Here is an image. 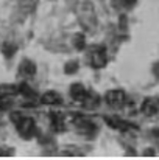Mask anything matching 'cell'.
Returning <instances> with one entry per match:
<instances>
[{
  "label": "cell",
  "instance_id": "cell-1",
  "mask_svg": "<svg viewBox=\"0 0 159 160\" xmlns=\"http://www.w3.org/2000/svg\"><path fill=\"white\" fill-rule=\"evenodd\" d=\"M16 126H17V131H19L20 135L30 137V135L34 132V121H33L31 118L20 117V118L16 121Z\"/></svg>",
  "mask_w": 159,
  "mask_h": 160
},
{
  "label": "cell",
  "instance_id": "cell-2",
  "mask_svg": "<svg viewBox=\"0 0 159 160\" xmlns=\"http://www.w3.org/2000/svg\"><path fill=\"white\" fill-rule=\"evenodd\" d=\"M91 64L95 68H102L106 65V50L103 47H95L91 53Z\"/></svg>",
  "mask_w": 159,
  "mask_h": 160
},
{
  "label": "cell",
  "instance_id": "cell-3",
  "mask_svg": "<svg viewBox=\"0 0 159 160\" xmlns=\"http://www.w3.org/2000/svg\"><path fill=\"white\" fill-rule=\"evenodd\" d=\"M106 101L109 106L119 107L125 103V93L122 90H111L106 93Z\"/></svg>",
  "mask_w": 159,
  "mask_h": 160
},
{
  "label": "cell",
  "instance_id": "cell-4",
  "mask_svg": "<svg viewBox=\"0 0 159 160\" xmlns=\"http://www.w3.org/2000/svg\"><path fill=\"white\" fill-rule=\"evenodd\" d=\"M70 95H72V98L77 100V101H84V98L87 97V92H86V89H84L83 84L77 82V84H73V86L70 87Z\"/></svg>",
  "mask_w": 159,
  "mask_h": 160
},
{
  "label": "cell",
  "instance_id": "cell-5",
  "mask_svg": "<svg viewBox=\"0 0 159 160\" xmlns=\"http://www.w3.org/2000/svg\"><path fill=\"white\" fill-rule=\"evenodd\" d=\"M41 101H42V104H47V106H56V104H59L62 100H61L59 93H56V92H45V93L41 97Z\"/></svg>",
  "mask_w": 159,
  "mask_h": 160
},
{
  "label": "cell",
  "instance_id": "cell-6",
  "mask_svg": "<svg viewBox=\"0 0 159 160\" xmlns=\"http://www.w3.org/2000/svg\"><path fill=\"white\" fill-rule=\"evenodd\" d=\"M158 109H159L158 98H148V100L144 103V106H142V110H144L145 115H155V113L158 112Z\"/></svg>",
  "mask_w": 159,
  "mask_h": 160
},
{
  "label": "cell",
  "instance_id": "cell-7",
  "mask_svg": "<svg viewBox=\"0 0 159 160\" xmlns=\"http://www.w3.org/2000/svg\"><path fill=\"white\" fill-rule=\"evenodd\" d=\"M20 73L24 75V76H27V78H30V76H33L34 73H36V64L33 62V61H24L22 64H20Z\"/></svg>",
  "mask_w": 159,
  "mask_h": 160
},
{
  "label": "cell",
  "instance_id": "cell-8",
  "mask_svg": "<svg viewBox=\"0 0 159 160\" xmlns=\"http://www.w3.org/2000/svg\"><path fill=\"white\" fill-rule=\"evenodd\" d=\"M17 92H19V87H16V86H11V84L0 86V97H11Z\"/></svg>",
  "mask_w": 159,
  "mask_h": 160
},
{
  "label": "cell",
  "instance_id": "cell-9",
  "mask_svg": "<svg viewBox=\"0 0 159 160\" xmlns=\"http://www.w3.org/2000/svg\"><path fill=\"white\" fill-rule=\"evenodd\" d=\"M52 126L55 131H64V118L59 113H53L52 115Z\"/></svg>",
  "mask_w": 159,
  "mask_h": 160
},
{
  "label": "cell",
  "instance_id": "cell-10",
  "mask_svg": "<svg viewBox=\"0 0 159 160\" xmlns=\"http://www.w3.org/2000/svg\"><path fill=\"white\" fill-rule=\"evenodd\" d=\"M73 44L77 45L78 50L84 48V36H83V34H77V36L73 38Z\"/></svg>",
  "mask_w": 159,
  "mask_h": 160
},
{
  "label": "cell",
  "instance_id": "cell-11",
  "mask_svg": "<svg viewBox=\"0 0 159 160\" xmlns=\"http://www.w3.org/2000/svg\"><path fill=\"white\" fill-rule=\"evenodd\" d=\"M19 92H22L25 97H31V95L34 93V92H33V89H30L27 84H22V86L19 87Z\"/></svg>",
  "mask_w": 159,
  "mask_h": 160
},
{
  "label": "cell",
  "instance_id": "cell-12",
  "mask_svg": "<svg viewBox=\"0 0 159 160\" xmlns=\"http://www.w3.org/2000/svg\"><path fill=\"white\" fill-rule=\"evenodd\" d=\"M14 52H16V47H14L13 44H5V47H3V53H5V56H11Z\"/></svg>",
  "mask_w": 159,
  "mask_h": 160
},
{
  "label": "cell",
  "instance_id": "cell-13",
  "mask_svg": "<svg viewBox=\"0 0 159 160\" xmlns=\"http://www.w3.org/2000/svg\"><path fill=\"white\" fill-rule=\"evenodd\" d=\"M77 68H78V64H77V62H69V64L66 65V72H67V73H75Z\"/></svg>",
  "mask_w": 159,
  "mask_h": 160
},
{
  "label": "cell",
  "instance_id": "cell-14",
  "mask_svg": "<svg viewBox=\"0 0 159 160\" xmlns=\"http://www.w3.org/2000/svg\"><path fill=\"white\" fill-rule=\"evenodd\" d=\"M11 151L9 149H0V156H9Z\"/></svg>",
  "mask_w": 159,
  "mask_h": 160
},
{
  "label": "cell",
  "instance_id": "cell-15",
  "mask_svg": "<svg viewBox=\"0 0 159 160\" xmlns=\"http://www.w3.org/2000/svg\"><path fill=\"white\" fill-rule=\"evenodd\" d=\"M155 72H156V75H158V76H159V64H158V65H156V68H155Z\"/></svg>",
  "mask_w": 159,
  "mask_h": 160
}]
</instances>
